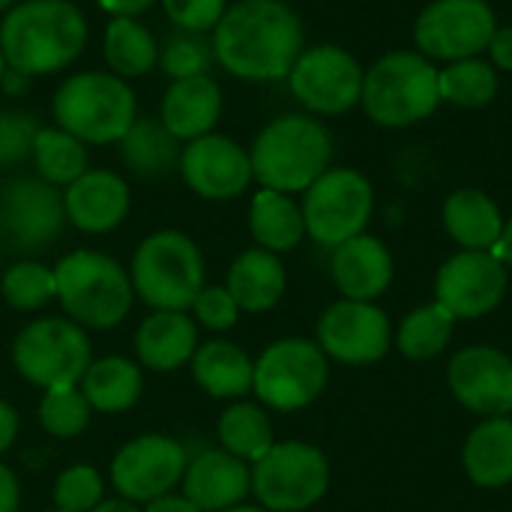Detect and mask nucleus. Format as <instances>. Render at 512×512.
Returning a JSON list of instances; mask_svg holds the SVG:
<instances>
[{
	"label": "nucleus",
	"instance_id": "f257e3e1",
	"mask_svg": "<svg viewBox=\"0 0 512 512\" xmlns=\"http://www.w3.org/2000/svg\"><path fill=\"white\" fill-rule=\"evenodd\" d=\"M303 39V21L285 0H234L210 33L216 66L252 84L288 78Z\"/></svg>",
	"mask_w": 512,
	"mask_h": 512
},
{
	"label": "nucleus",
	"instance_id": "f03ea898",
	"mask_svg": "<svg viewBox=\"0 0 512 512\" xmlns=\"http://www.w3.org/2000/svg\"><path fill=\"white\" fill-rule=\"evenodd\" d=\"M90 24L72 0H18L0 15L6 66L33 78L66 72L87 48Z\"/></svg>",
	"mask_w": 512,
	"mask_h": 512
},
{
	"label": "nucleus",
	"instance_id": "7ed1b4c3",
	"mask_svg": "<svg viewBox=\"0 0 512 512\" xmlns=\"http://www.w3.org/2000/svg\"><path fill=\"white\" fill-rule=\"evenodd\" d=\"M249 159L252 177L261 189L297 195L330 168L333 138L312 114H282L255 135Z\"/></svg>",
	"mask_w": 512,
	"mask_h": 512
},
{
	"label": "nucleus",
	"instance_id": "20e7f679",
	"mask_svg": "<svg viewBox=\"0 0 512 512\" xmlns=\"http://www.w3.org/2000/svg\"><path fill=\"white\" fill-rule=\"evenodd\" d=\"M138 96L129 81L108 69H81L60 81L51 96V120L87 147L117 144L138 120Z\"/></svg>",
	"mask_w": 512,
	"mask_h": 512
},
{
	"label": "nucleus",
	"instance_id": "39448f33",
	"mask_svg": "<svg viewBox=\"0 0 512 512\" xmlns=\"http://www.w3.org/2000/svg\"><path fill=\"white\" fill-rule=\"evenodd\" d=\"M57 303L84 330H114L135 306L129 270L99 249H75L54 264Z\"/></svg>",
	"mask_w": 512,
	"mask_h": 512
},
{
	"label": "nucleus",
	"instance_id": "423d86ee",
	"mask_svg": "<svg viewBox=\"0 0 512 512\" xmlns=\"http://www.w3.org/2000/svg\"><path fill=\"white\" fill-rule=\"evenodd\" d=\"M126 270L135 300L153 312H189L192 300L207 285L201 246L177 228H159L147 234L135 246Z\"/></svg>",
	"mask_w": 512,
	"mask_h": 512
},
{
	"label": "nucleus",
	"instance_id": "0eeeda50",
	"mask_svg": "<svg viewBox=\"0 0 512 512\" xmlns=\"http://www.w3.org/2000/svg\"><path fill=\"white\" fill-rule=\"evenodd\" d=\"M438 102V69L417 51H390L363 75L360 105L378 126H414L426 120Z\"/></svg>",
	"mask_w": 512,
	"mask_h": 512
},
{
	"label": "nucleus",
	"instance_id": "6e6552de",
	"mask_svg": "<svg viewBox=\"0 0 512 512\" xmlns=\"http://www.w3.org/2000/svg\"><path fill=\"white\" fill-rule=\"evenodd\" d=\"M93 363V345L84 327L66 315H42L27 321L12 339V366L30 384L45 390L78 387Z\"/></svg>",
	"mask_w": 512,
	"mask_h": 512
},
{
	"label": "nucleus",
	"instance_id": "1a4fd4ad",
	"mask_svg": "<svg viewBox=\"0 0 512 512\" xmlns=\"http://www.w3.org/2000/svg\"><path fill=\"white\" fill-rule=\"evenodd\" d=\"M330 381V360L315 339L288 336L261 351L255 360L252 393L267 411L291 414L321 399Z\"/></svg>",
	"mask_w": 512,
	"mask_h": 512
},
{
	"label": "nucleus",
	"instance_id": "9d476101",
	"mask_svg": "<svg viewBox=\"0 0 512 512\" xmlns=\"http://www.w3.org/2000/svg\"><path fill=\"white\" fill-rule=\"evenodd\" d=\"M330 489L324 450L306 441H276L252 465V495L267 512H303Z\"/></svg>",
	"mask_w": 512,
	"mask_h": 512
},
{
	"label": "nucleus",
	"instance_id": "9b49d317",
	"mask_svg": "<svg viewBox=\"0 0 512 512\" xmlns=\"http://www.w3.org/2000/svg\"><path fill=\"white\" fill-rule=\"evenodd\" d=\"M306 237L318 246L336 249L351 237L366 234L375 210V189L366 174L354 168H327L300 201Z\"/></svg>",
	"mask_w": 512,
	"mask_h": 512
},
{
	"label": "nucleus",
	"instance_id": "f8f14e48",
	"mask_svg": "<svg viewBox=\"0 0 512 512\" xmlns=\"http://www.w3.org/2000/svg\"><path fill=\"white\" fill-rule=\"evenodd\" d=\"M186 465H189V450L177 438L147 432L126 441L111 456L108 480L120 498L144 507L156 498L171 495L183 483Z\"/></svg>",
	"mask_w": 512,
	"mask_h": 512
},
{
	"label": "nucleus",
	"instance_id": "ddd939ff",
	"mask_svg": "<svg viewBox=\"0 0 512 512\" xmlns=\"http://www.w3.org/2000/svg\"><path fill=\"white\" fill-rule=\"evenodd\" d=\"M63 192L39 177H15L0 189V243L18 255H39L66 228Z\"/></svg>",
	"mask_w": 512,
	"mask_h": 512
},
{
	"label": "nucleus",
	"instance_id": "4468645a",
	"mask_svg": "<svg viewBox=\"0 0 512 512\" xmlns=\"http://www.w3.org/2000/svg\"><path fill=\"white\" fill-rule=\"evenodd\" d=\"M366 69L342 45L324 42L303 48L288 72L294 99L318 117H336L360 105Z\"/></svg>",
	"mask_w": 512,
	"mask_h": 512
},
{
	"label": "nucleus",
	"instance_id": "2eb2a0df",
	"mask_svg": "<svg viewBox=\"0 0 512 512\" xmlns=\"http://www.w3.org/2000/svg\"><path fill=\"white\" fill-rule=\"evenodd\" d=\"M498 30L486 0H432L414 21V42L435 60H468L489 48Z\"/></svg>",
	"mask_w": 512,
	"mask_h": 512
},
{
	"label": "nucleus",
	"instance_id": "dca6fc26",
	"mask_svg": "<svg viewBox=\"0 0 512 512\" xmlns=\"http://www.w3.org/2000/svg\"><path fill=\"white\" fill-rule=\"evenodd\" d=\"M315 342L327 360L345 366H369L384 360L393 348V324L375 303L342 297L321 312Z\"/></svg>",
	"mask_w": 512,
	"mask_h": 512
},
{
	"label": "nucleus",
	"instance_id": "f3484780",
	"mask_svg": "<svg viewBox=\"0 0 512 512\" xmlns=\"http://www.w3.org/2000/svg\"><path fill=\"white\" fill-rule=\"evenodd\" d=\"M177 174L186 189H192L204 201H234L255 180L249 150L222 132L186 141L180 150Z\"/></svg>",
	"mask_w": 512,
	"mask_h": 512
},
{
	"label": "nucleus",
	"instance_id": "a211bd4d",
	"mask_svg": "<svg viewBox=\"0 0 512 512\" xmlns=\"http://www.w3.org/2000/svg\"><path fill=\"white\" fill-rule=\"evenodd\" d=\"M507 294V267L492 252L462 249L447 258L435 276V303L456 321H474L501 306Z\"/></svg>",
	"mask_w": 512,
	"mask_h": 512
},
{
	"label": "nucleus",
	"instance_id": "6ab92c4d",
	"mask_svg": "<svg viewBox=\"0 0 512 512\" xmlns=\"http://www.w3.org/2000/svg\"><path fill=\"white\" fill-rule=\"evenodd\" d=\"M447 384L456 402L480 417L512 414V357L492 345H468L453 354Z\"/></svg>",
	"mask_w": 512,
	"mask_h": 512
},
{
	"label": "nucleus",
	"instance_id": "aec40b11",
	"mask_svg": "<svg viewBox=\"0 0 512 512\" xmlns=\"http://www.w3.org/2000/svg\"><path fill=\"white\" fill-rule=\"evenodd\" d=\"M60 192L66 222L90 237L117 231L132 210V189L126 177L111 168H87L75 183Z\"/></svg>",
	"mask_w": 512,
	"mask_h": 512
},
{
	"label": "nucleus",
	"instance_id": "412c9836",
	"mask_svg": "<svg viewBox=\"0 0 512 512\" xmlns=\"http://www.w3.org/2000/svg\"><path fill=\"white\" fill-rule=\"evenodd\" d=\"M180 495L201 512H225L240 507L252 495V465L219 450H201L189 456Z\"/></svg>",
	"mask_w": 512,
	"mask_h": 512
},
{
	"label": "nucleus",
	"instance_id": "4be33fe9",
	"mask_svg": "<svg viewBox=\"0 0 512 512\" xmlns=\"http://www.w3.org/2000/svg\"><path fill=\"white\" fill-rule=\"evenodd\" d=\"M225 108V93L219 81L210 75L171 81L159 99V123L180 141H195L201 135L216 132Z\"/></svg>",
	"mask_w": 512,
	"mask_h": 512
},
{
	"label": "nucleus",
	"instance_id": "5701e85b",
	"mask_svg": "<svg viewBox=\"0 0 512 512\" xmlns=\"http://www.w3.org/2000/svg\"><path fill=\"white\" fill-rule=\"evenodd\" d=\"M198 345V324L189 312H150L132 336L138 366L156 375L189 366Z\"/></svg>",
	"mask_w": 512,
	"mask_h": 512
},
{
	"label": "nucleus",
	"instance_id": "b1692460",
	"mask_svg": "<svg viewBox=\"0 0 512 512\" xmlns=\"http://www.w3.org/2000/svg\"><path fill=\"white\" fill-rule=\"evenodd\" d=\"M330 273L345 300L375 303L393 282V255L378 237L360 234L333 249Z\"/></svg>",
	"mask_w": 512,
	"mask_h": 512
},
{
	"label": "nucleus",
	"instance_id": "393cba45",
	"mask_svg": "<svg viewBox=\"0 0 512 512\" xmlns=\"http://www.w3.org/2000/svg\"><path fill=\"white\" fill-rule=\"evenodd\" d=\"M192 378L210 399L219 402H240L252 393L255 360L231 339H210L201 342L189 360Z\"/></svg>",
	"mask_w": 512,
	"mask_h": 512
},
{
	"label": "nucleus",
	"instance_id": "a878e982",
	"mask_svg": "<svg viewBox=\"0 0 512 512\" xmlns=\"http://www.w3.org/2000/svg\"><path fill=\"white\" fill-rule=\"evenodd\" d=\"M225 288L240 306V312L261 315L279 306L288 288V273L279 255L267 249H246L240 252L225 276Z\"/></svg>",
	"mask_w": 512,
	"mask_h": 512
},
{
	"label": "nucleus",
	"instance_id": "bb28decb",
	"mask_svg": "<svg viewBox=\"0 0 512 512\" xmlns=\"http://www.w3.org/2000/svg\"><path fill=\"white\" fill-rule=\"evenodd\" d=\"M93 414H123L144 396V369L123 354L96 357L78 381Z\"/></svg>",
	"mask_w": 512,
	"mask_h": 512
},
{
	"label": "nucleus",
	"instance_id": "cd10ccee",
	"mask_svg": "<svg viewBox=\"0 0 512 512\" xmlns=\"http://www.w3.org/2000/svg\"><path fill=\"white\" fill-rule=\"evenodd\" d=\"M462 465L474 486L504 489L512 483V417H486L462 447Z\"/></svg>",
	"mask_w": 512,
	"mask_h": 512
},
{
	"label": "nucleus",
	"instance_id": "c85d7f7f",
	"mask_svg": "<svg viewBox=\"0 0 512 512\" xmlns=\"http://www.w3.org/2000/svg\"><path fill=\"white\" fill-rule=\"evenodd\" d=\"M120 165L138 180H159L177 171L183 144L159 123V117H138L114 144Z\"/></svg>",
	"mask_w": 512,
	"mask_h": 512
},
{
	"label": "nucleus",
	"instance_id": "c756f323",
	"mask_svg": "<svg viewBox=\"0 0 512 512\" xmlns=\"http://www.w3.org/2000/svg\"><path fill=\"white\" fill-rule=\"evenodd\" d=\"M444 228L462 246L474 252H492L504 234L501 207L483 189H456L444 201Z\"/></svg>",
	"mask_w": 512,
	"mask_h": 512
},
{
	"label": "nucleus",
	"instance_id": "7c9ffc66",
	"mask_svg": "<svg viewBox=\"0 0 512 512\" xmlns=\"http://www.w3.org/2000/svg\"><path fill=\"white\" fill-rule=\"evenodd\" d=\"M105 69L123 81H135L159 69V39L141 18H108L102 30Z\"/></svg>",
	"mask_w": 512,
	"mask_h": 512
},
{
	"label": "nucleus",
	"instance_id": "2f4dec72",
	"mask_svg": "<svg viewBox=\"0 0 512 512\" xmlns=\"http://www.w3.org/2000/svg\"><path fill=\"white\" fill-rule=\"evenodd\" d=\"M249 234L258 243V249H267L273 255L297 249L306 237V222L294 195L258 189L249 204Z\"/></svg>",
	"mask_w": 512,
	"mask_h": 512
},
{
	"label": "nucleus",
	"instance_id": "473e14b6",
	"mask_svg": "<svg viewBox=\"0 0 512 512\" xmlns=\"http://www.w3.org/2000/svg\"><path fill=\"white\" fill-rule=\"evenodd\" d=\"M216 438L225 453L243 459L246 465H255L276 444V432H273V420L267 408L258 402H246V399L231 402L219 414Z\"/></svg>",
	"mask_w": 512,
	"mask_h": 512
},
{
	"label": "nucleus",
	"instance_id": "72a5a7b5",
	"mask_svg": "<svg viewBox=\"0 0 512 512\" xmlns=\"http://www.w3.org/2000/svg\"><path fill=\"white\" fill-rule=\"evenodd\" d=\"M30 162L39 180L66 189L90 168V147L60 126H39L30 150Z\"/></svg>",
	"mask_w": 512,
	"mask_h": 512
},
{
	"label": "nucleus",
	"instance_id": "f704fd0d",
	"mask_svg": "<svg viewBox=\"0 0 512 512\" xmlns=\"http://www.w3.org/2000/svg\"><path fill=\"white\" fill-rule=\"evenodd\" d=\"M453 327L456 318L441 306V303H429L420 306L414 312H408L396 330V348L399 354H405L408 360H435L453 339Z\"/></svg>",
	"mask_w": 512,
	"mask_h": 512
},
{
	"label": "nucleus",
	"instance_id": "c9c22d12",
	"mask_svg": "<svg viewBox=\"0 0 512 512\" xmlns=\"http://www.w3.org/2000/svg\"><path fill=\"white\" fill-rule=\"evenodd\" d=\"M438 93L456 108H483L498 93V72L489 60L468 57L438 69Z\"/></svg>",
	"mask_w": 512,
	"mask_h": 512
},
{
	"label": "nucleus",
	"instance_id": "e433bc0d",
	"mask_svg": "<svg viewBox=\"0 0 512 512\" xmlns=\"http://www.w3.org/2000/svg\"><path fill=\"white\" fill-rule=\"evenodd\" d=\"M0 294L6 300V306H12L21 315L42 312L48 303L57 300L54 267H48L36 258H18L0 276Z\"/></svg>",
	"mask_w": 512,
	"mask_h": 512
},
{
	"label": "nucleus",
	"instance_id": "4c0bfd02",
	"mask_svg": "<svg viewBox=\"0 0 512 512\" xmlns=\"http://www.w3.org/2000/svg\"><path fill=\"white\" fill-rule=\"evenodd\" d=\"M36 420L45 435H51L57 441H72L81 432H87V426L93 420V408L78 387L45 390L36 405Z\"/></svg>",
	"mask_w": 512,
	"mask_h": 512
},
{
	"label": "nucleus",
	"instance_id": "58836bf2",
	"mask_svg": "<svg viewBox=\"0 0 512 512\" xmlns=\"http://www.w3.org/2000/svg\"><path fill=\"white\" fill-rule=\"evenodd\" d=\"M213 63H216V57H213L210 36L174 30L165 42H159V69L171 81L210 75Z\"/></svg>",
	"mask_w": 512,
	"mask_h": 512
},
{
	"label": "nucleus",
	"instance_id": "ea45409f",
	"mask_svg": "<svg viewBox=\"0 0 512 512\" xmlns=\"http://www.w3.org/2000/svg\"><path fill=\"white\" fill-rule=\"evenodd\" d=\"M54 510L60 512H90L105 501V480L93 465H69L57 474L51 489Z\"/></svg>",
	"mask_w": 512,
	"mask_h": 512
},
{
	"label": "nucleus",
	"instance_id": "a19ab883",
	"mask_svg": "<svg viewBox=\"0 0 512 512\" xmlns=\"http://www.w3.org/2000/svg\"><path fill=\"white\" fill-rule=\"evenodd\" d=\"M39 126L33 111L0 108V168H18L30 159Z\"/></svg>",
	"mask_w": 512,
	"mask_h": 512
},
{
	"label": "nucleus",
	"instance_id": "79ce46f5",
	"mask_svg": "<svg viewBox=\"0 0 512 512\" xmlns=\"http://www.w3.org/2000/svg\"><path fill=\"white\" fill-rule=\"evenodd\" d=\"M189 312H192V321L210 333H225L240 321V306L234 303L225 285H204L198 297L192 300Z\"/></svg>",
	"mask_w": 512,
	"mask_h": 512
},
{
	"label": "nucleus",
	"instance_id": "37998d69",
	"mask_svg": "<svg viewBox=\"0 0 512 512\" xmlns=\"http://www.w3.org/2000/svg\"><path fill=\"white\" fill-rule=\"evenodd\" d=\"M159 6L174 30L210 36L228 9V0H159Z\"/></svg>",
	"mask_w": 512,
	"mask_h": 512
},
{
	"label": "nucleus",
	"instance_id": "c03bdc74",
	"mask_svg": "<svg viewBox=\"0 0 512 512\" xmlns=\"http://www.w3.org/2000/svg\"><path fill=\"white\" fill-rule=\"evenodd\" d=\"M108 18H141L159 0H93Z\"/></svg>",
	"mask_w": 512,
	"mask_h": 512
},
{
	"label": "nucleus",
	"instance_id": "a18cd8bd",
	"mask_svg": "<svg viewBox=\"0 0 512 512\" xmlns=\"http://www.w3.org/2000/svg\"><path fill=\"white\" fill-rule=\"evenodd\" d=\"M21 510V483L9 465L0 462V512Z\"/></svg>",
	"mask_w": 512,
	"mask_h": 512
},
{
	"label": "nucleus",
	"instance_id": "49530a36",
	"mask_svg": "<svg viewBox=\"0 0 512 512\" xmlns=\"http://www.w3.org/2000/svg\"><path fill=\"white\" fill-rule=\"evenodd\" d=\"M18 432H21L18 411L6 399H0V456L12 450V444L18 441Z\"/></svg>",
	"mask_w": 512,
	"mask_h": 512
},
{
	"label": "nucleus",
	"instance_id": "de8ad7c7",
	"mask_svg": "<svg viewBox=\"0 0 512 512\" xmlns=\"http://www.w3.org/2000/svg\"><path fill=\"white\" fill-rule=\"evenodd\" d=\"M489 54H492V66L512 72V27H498L492 42H489Z\"/></svg>",
	"mask_w": 512,
	"mask_h": 512
},
{
	"label": "nucleus",
	"instance_id": "09e8293b",
	"mask_svg": "<svg viewBox=\"0 0 512 512\" xmlns=\"http://www.w3.org/2000/svg\"><path fill=\"white\" fill-rule=\"evenodd\" d=\"M144 512H201V510H198L186 495L171 492V495H165V498H156V501L144 504Z\"/></svg>",
	"mask_w": 512,
	"mask_h": 512
},
{
	"label": "nucleus",
	"instance_id": "8fccbe9b",
	"mask_svg": "<svg viewBox=\"0 0 512 512\" xmlns=\"http://www.w3.org/2000/svg\"><path fill=\"white\" fill-rule=\"evenodd\" d=\"M30 87V78L15 72V69H6L3 81H0V90H6V96H21L24 90Z\"/></svg>",
	"mask_w": 512,
	"mask_h": 512
},
{
	"label": "nucleus",
	"instance_id": "3c124183",
	"mask_svg": "<svg viewBox=\"0 0 512 512\" xmlns=\"http://www.w3.org/2000/svg\"><path fill=\"white\" fill-rule=\"evenodd\" d=\"M492 255H495L504 267H512V219L510 222H504V234H501V240L495 243Z\"/></svg>",
	"mask_w": 512,
	"mask_h": 512
},
{
	"label": "nucleus",
	"instance_id": "603ef678",
	"mask_svg": "<svg viewBox=\"0 0 512 512\" xmlns=\"http://www.w3.org/2000/svg\"><path fill=\"white\" fill-rule=\"evenodd\" d=\"M90 512H144V507H138V504H132V501H126V498H105L96 510Z\"/></svg>",
	"mask_w": 512,
	"mask_h": 512
},
{
	"label": "nucleus",
	"instance_id": "864d4df0",
	"mask_svg": "<svg viewBox=\"0 0 512 512\" xmlns=\"http://www.w3.org/2000/svg\"><path fill=\"white\" fill-rule=\"evenodd\" d=\"M225 512H267L264 507H249V504H240V507H231V510Z\"/></svg>",
	"mask_w": 512,
	"mask_h": 512
},
{
	"label": "nucleus",
	"instance_id": "5fc2aeb1",
	"mask_svg": "<svg viewBox=\"0 0 512 512\" xmlns=\"http://www.w3.org/2000/svg\"><path fill=\"white\" fill-rule=\"evenodd\" d=\"M15 3H18V0H0V15H3V12H9Z\"/></svg>",
	"mask_w": 512,
	"mask_h": 512
},
{
	"label": "nucleus",
	"instance_id": "6e6d98bb",
	"mask_svg": "<svg viewBox=\"0 0 512 512\" xmlns=\"http://www.w3.org/2000/svg\"><path fill=\"white\" fill-rule=\"evenodd\" d=\"M6 69H9V66H6V57H3V51H0V81H3V75H6Z\"/></svg>",
	"mask_w": 512,
	"mask_h": 512
},
{
	"label": "nucleus",
	"instance_id": "4d7b16f0",
	"mask_svg": "<svg viewBox=\"0 0 512 512\" xmlns=\"http://www.w3.org/2000/svg\"><path fill=\"white\" fill-rule=\"evenodd\" d=\"M45 512H60V510H54V507H51V510H45Z\"/></svg>",
	"mask_w": 512,
	"mask_h": 512
}]
</instances>
